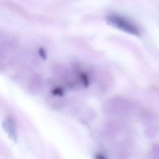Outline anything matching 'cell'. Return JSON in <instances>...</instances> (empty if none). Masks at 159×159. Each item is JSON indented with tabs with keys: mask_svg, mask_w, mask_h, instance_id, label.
Segmentation results:
<instances>
[{
	"mask_svg": "<svg viewBox=\"0 0 159 159\" xmlns=\"http://www.w3.org/2000/svg\"><path fill=\"white\" fill-rule=\"evenodd\" d=\"M107 19L109 24L125 32L135 35L140 34L137 27L123 16L113 14L107 16Z\"/></svg>",
	"mask_w": 159,
	"mask_h": 159,
	"instance_id": "6da1fadb",
	"label": "cell"
},
{
	"mask_svg": "<svg viewBox=\"0 0 159 159\" xmlns=\"http://www.w3.org/2000/svg\"><path fill=\"white\" fill-rule=\"evenodd\" d=\"M2 127L8 138L12 142L16 143L18 141L17 129L16 122L14 118L7 117L4 120Z\"/></svg>",
	"mask_w": 159,
	"mask_h": 159,
	"instance_id": "7a4b0ae2",
	"label": "cell"
},
{
	"mask_svg": "<svg viewBox=\"0 0 159 159\" xmlns=\"http://www.w3.org/2000/svg\"><path fill=\"white\" fill-rule=\"evenodd\" d=\"M80 77L84 86L86 88L88 87L89 85V80L88 75L86 73H82L80 74Z\"/></svg>",
	"mask_w": 159,
	"mask_h": 159,
	"instance_id": "3957f363",
	"label": "cell"
},
{
	"mask_svg": "<svg viewBox=\"0 0 159 159\" xmlns=\"http://www.w3.org/2000/svg\"><path fill=\"white\" fill-rule=\"evenodd\" d=\"M64 89L60 87H57L52 91V93L54 95L62 96L64 95Z\"/></svg>",
	"mask_w": 159,
	"mask_h": 159,
	"instance_id": "277c9868",
	"label": "cell"
},
{
	"mask_svg": "<svg viewBox=\"0 0 159 159\" xmlns=\"http://www.w3.org/2000/svg\"><path fill=\"white\" fill-rule=\"evenodd\" d=\"M39 55L43 59L45 60L47 58V54L45 50L43 48H40L39 50Z\"/></svg>",
	"mask_w": 159,
	"mask_h": 159,
	"instance_id": "5b68a950",
	"label": "cell"
},
{
	"mask_svg": "<svg viewBox=\"0 0 159 159\" xmlns=\"http://www.w3.org/2000/svg\"><path fill=\"white\" fill-rule=\"evenodd\" d=\"M95 159H106L102 155H97L96 156V157H95Z\"/></svg>",
	"mask_w": 159,
	"mask_h": 159,
	"instance_id": "8992f818",
	"label": "cell"
}]
</instances>
